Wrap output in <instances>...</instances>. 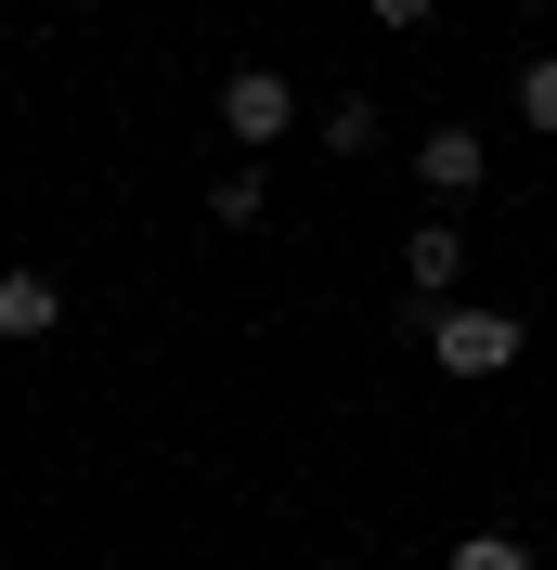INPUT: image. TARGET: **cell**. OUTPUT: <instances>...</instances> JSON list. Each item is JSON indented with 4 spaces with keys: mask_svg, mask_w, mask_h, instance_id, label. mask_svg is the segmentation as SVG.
<instances>
[{
    "mask_svg": "<svg viewBox=\"0 0 557 570\" xmlns=\"http://www.w3.org/2000/svg\"><path fill=\"white\" fill-rule=\"evenodd\" d=\"M519 351H531V337H519V312H480V298L428 312V363H441V376H467V390H480V376H506Z\"/></svg>",
    "mask_w": 557,
    "mask_h": 570,
    "instance_id": "cell-1",
    "label": "cell"
},
{
    "mask_svg": "<svg viewBox=\"0 0 557 570\" xmlns=\"http://www.w3.org/2000/svg\"><path fill=\"white\" fill-rule=\"evenodd\" d=\"M221 130H234V142H285V130H299V91H285L273 66H234V78H221Z\"/></svg>",
    "mask_w": 557,
    "mask_h": 570,
    "instance_id": "cell-2",
    "label": "cell"
},
{
    "mask_svg": "<svg viewBox=\"0 0 557 570\" xmlns=\"http://www.w3.org/2000/svg\"><path fill=\"white\" fill-rule=\"evenodd\" d=\"M480 169H492V142L467 130V117H441V130L416 142V181L441 195V208H467V195H480Z\"/></svg>",
    "mask_w": 557,
    "mask_h": 570,
    "instance_id": "cell-3",
    "label": "cell"
},
{
    "mask_svg": "<svg viewBox=\"0 0 557 570\" xmlns=\"http://www.w3.org/2000/svg\"><path fill=\"white\" fill-rule=\"evenodd\" d=\"M453 273H467V234H453V220H416V234H402V285H416V312H453Z\"/></svg>",
    "mask_w": 557,
    "mask_h": 570,
    "instance_id": "cell-4",
    "label": "cell"
},
{
    "mask_svg": "<svg viewBox=\"0 0 557 570\" xmlns=\"http://www.w3.org/2000/svg\"><path fill=\"white\" fill-rule=\"evenodd\" d=\"M66 324V285L52 273H0V337H52Z\"/></svg>",
    "mask_w": 557,
    "mask_h": 570,
    "instance_id": "cell-5",
    "label": "cell"
},
{
    "mask_svg": "<svg viewBox=\"0 0 557 570\" xmlns=\"http://www.w3.org/2000/svg\"><path fill=\"white\" fill-rule=\"evenodd\" d=\"M208 220H234V234H246V220H260V169H221V181H208Z\"/></svg>",
    "mask_w": 557,
    "mask_h": 570,
    "instance_id": "cell-6",
    "label": "cell"
},
{
    "mask_svg": "<svg viewBox=\"0 0 557 570\" xmlns=\"http://www.w3.org/2000/svg\"><path fill=\"white\" fill-rule=\"evenodd\" d=\"M453 570H531V544H519V532H467V544H453Z\"/></svg>",
    "mask_w": 557,
    "mask_h": 570,
    "instance_id": "cell-7",
    "label": "cell"
},
{
    "mask_svg": "<svg viewBox=\"0 0 557 570\" xmlns=\"http://www.w3.org/2000/svg\"><path fill=\"white\" fill-rule=\"evenodd\" d=\"M519 117L557 142V52H545V66H519Z\"/></svg>",
    "mask_w": 557,
    "mask_h": 570,
    "instance_id": "cell-8",
    "label": "cell"
},
{
    "mask_svg": "<svg viewBox=\"0 0 557 570\" xmlns=\"http://www.w3.org/2000/svg\"><path fill=\"white\" fill-rule=\"evenodd\" d=\"M363 13H377V27H428V0H363Z\"/></svg>",
    "mask_w": 557,
    "mask_h": 570,
    "instance_id": "cell-9",
    "label": "cell"
}]
</instances>
